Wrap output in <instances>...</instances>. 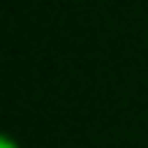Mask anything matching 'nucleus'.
Here are the masks:
<instances>
[{
  "instance_id": "f257e3e1",
  "label": "nucleus",
  "mask_w": 148,
  "mask_h": 148,
  "mask_svg": "<svg viewBox=\"0 0 148 148\" xmlns=\"http://www.w3.org/2000/svg\"><path fill=\"white\" fill-rule=\"evenodd\" d=\"M0 148H24V145L18 142L15 136H9V133H6V136H0Z\"/></svg>"
}]
</instances>
